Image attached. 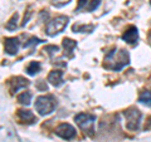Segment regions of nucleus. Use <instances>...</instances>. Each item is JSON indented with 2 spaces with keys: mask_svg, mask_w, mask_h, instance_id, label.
<instances>
[{
  "mask_svg": "<svg viewBox=\"0 0 151 142\" xmlns=\"http://www.w3.org/2000/svg\"><path fill=\"white\" fill-rule=\"evenodd\" d=\"M130 63L129 52L125 49H112L105 57V68L120 72Z\"/></svg>",
  "mask_w": 151,
  "mask_h": 142,
  "instance_id": "obj_1",
  "label": "nucleus"
},
{
  "mask_svg": "<svg viewBox=\"0 0 151 142\" xmlns=\"http://www.w3.org/2000/svg\"><path fill=\"white\" fill-rule=\"evenodd\" d=\"M57 102L53 96H40L35 99V110L40 116L50 115L55 110Z\"/></svg>",
  "mask_w": 151,
  "mask_h": 142,
  "instance_id": "obj_2",
  "label": "nucleus"
},
{
  "mask_svg": "<svg viewBox=\"0 0 151 142\" xmlns=\"http://www.w3.org/2000/svg\"><path fill=\"white\" fill-rule=\"evenodd\" d=\"M74 121L82 131L87 132L89 136H93L96 116L89 115V113H78L77 116H74Z\"/></svg>",
  "mask_w": 151,
  "mask_h": 142,
  "instance_id": "obj_3",
  "label": "nucleus"
},
{
  "mask_svg": "<svg viewBox=\"0 0 151 142\" xmlns=\"http://www.w3.org/2000/svg\"><path fill=\"white\" fill-rule=\"evenodd\" d=\"M124 116L126 118V128L129 131H137L140 128L142 115H141V112L137 108L135 107L129 108V110H126L124 112Z\"/></svg>",
  "mask_w": 151,
  "mask_h": 142,
  "instance_id": "obj_4",
  "label": "nucleus"
},
{
  "mask_svg": "<svg viewBox=\"0 0 151 142\" xmlns=\"http://www.w3.org/2000/svg\"><path fill=\"white\" fill-rule=\"evenodd\" d=\"M68 22L69 19L68 16H64V15H59L54 18L52 22H49L47 24V29H45V33L48 34L49 37H55L57 34L62 33L65 28L68 25Z\"/></svg>",
  "mask_w": 151,
  "mask_h": 142,
  "instance_id": "obj_5",
  "label": "nucleus"
},
{
  "mask_svg": "<svg viewBox=\"0 0 151 142\" xmlns=\"http://www.w3.org/2000/svg\"><path fill=\"white\" fill-rule=\"evenodd\" d=\"M55 135L59 136L60 138L69 141V140L74 138L76 135H77V132H76V128L72 125H69V123H60L55 128Z\"/></svg>",
  "mask_w": 151,
  "mask_h": 142,
  "instance_id": "obj_6",
  "label": "nucleus"
},
{
  "mask_svg": "<svg viewBox=\"0 0 151 142\" xmlns=\"http://www.w3.org/2000/svg\"><path fill=\"white\" fill-rule=\"evenodd\" d=\"M20 48V42L19 38H5L4 39V50L9 55H15Z\"/></svg>",
  "mask_w": 151,
  "mask_h": 142,
  "instance_id": "obj_7",
  "label": "nucleus"
},
{
  "mask_svg": "<svg viewBox=\"0 0 151 142\" xmlns=\"http://www.w3.org/2000/svg\"><path fill=\"white\" fill-rule=\"evenodd\" d=\"M122 40H125L129 44H136L139 40V30L137 28L131 25L127 28V30L122 34Z\"/></svg>",
  "mask_w": 151,
  "mask_h": 142,
  "instance_id": "obj_8",
  "label": "nucleus"
},
{
  "mask_svg": "<svg viewBox=\"0 0 151 142\" xmlns=\"http://www.w3.org/2000/svg\"><path fill=\"white\" fill-rule=\"evenodd\" d=\"M48 82L54 87H60L64 83L62 70H52L48 74Z\"/></svg>",
  "mask_w": 151,
  "mask_h": 142,
  "instance_id": "obj_9",
  "label": "nucleus"
},
{
  "mask_svg": "<svg viewBox=\"0 0 151 142\" xmlns=\"http://www.w3.org/2000/svg\"><path fill=\"white\" fill-rule=\"evenodd\" d=\"M9 83H10V91H12V93L18 92L19 89L25 88V87L29 86V80L25 79V78H23V77H15V78H13L12 82H9Z\"/></svg>",
  "mask_w": 151,
  "mask_h": 142,
  "instance_id": "obj_10",
  "label": "nucleus"
},
{
  "mask_svg": "<svg viewBox=\"0 0 151 142\" xmlns=\"http://www.w3.org/2000/svg\"><path fill=\"white\" fill-rule=\"evenodd\" d=\"M18 117L23 123H28V125H32L37 122V117L33 115V112L28 111V110H20L18 111Z\"/></svg>",
  "mask_w": 151,
  "mask_h": 142,
  "instance_id": "obj_11",
  "label": "nucleus"
},
{
  "mask_svg": "<svg viewBox=\"0 0 151 142\" xmlns=\"http://www.w3.org/2000/svg\"><path fill=\"white\" fill-rule=\"evenodd\" d=\"M62 44H63V48L65 50L64 53H67L69 57H72V52H73V49L76 48V47H77V42L69 39V38H64Z\"/></svg>",
  "mask_w": 151,
  "mask_h": 142,
  "instance_id": "obj_12",
  "label": "nucleus"
},
{
  "mask_svg": "<svg viewBox=\"0 0 151 142\" xmlns=\"http://www.w3.org/2000/svg\"><path fill=\"white\" fill-rule=\"evenodd\" d=\"M40 68H42V65L39 62H30L27 67V73L29 75H35L40 72Z\"/></svg>",
  "mask_w": 151,
  "mask_h": 142,
  "instance_id": "obj_13",
  "label": "nucleus"
},
{
  "mask_svg": "<svg viewBox=\"0 0 151 142\" xmlns=\"http://www.w3.org/2000/svg\"><path fill=\"white\" fill-rule=\"evenodd\" d=\"M32 97H33V94L30 92H23L20 93L18 96V102L19 103H22V105H25V106H29L30 105V102H32Z\"/></svg>",
  "mask_w": 151,
  "mask_h": 142,
  "instance_id": "obj_14",
  "label": "nucleus"
},
{
  "mask_svg": "<svg viewBox=\"0 0 151 142\" xmlns=\"http://www.w3.org/2000/svg\"><path fill=\"white\" fill-rule=\"evenodd\" d=\"M139 102L142 103V105H145V106H147V107H151V92L150 91H144L140 94Z\"/></svg>",
  "mask_w": 151,
  "mask_h": 142,
  "instance_id": "obj_15",
  "label": "nucleus"
},
{
  "mask_svg": "<svg viewBox=\"0 0 151 142\" xmlns=\"http://www.w3.org/2000/svg\"><path fill=\"white\" fill-rule=\"evenodd\" d=\"M93 30V25H84V24H76L73 25V32L76 33H91Z\"/></svg>",
  "mask_w": 151,
  "mask_h": 142,
  "instance_id": "obj_16",
  "label": "nucleus"
},
{
  "mask_svg": "<svg viewBox=\"0 0 151 142\" xmlns=\"http://www.w3.org/2000/svg\"><path fill=\"white\" fill-rule=\"evenodd\" d=\"M17 22H18V14L15 13L14 15L12 16V19L9 20L6 24H5V29H8V30H10V32H13V30H15L17 28H18V24H17Z\"/></svg>",
  "mask_w": 151,
  "mask_h": 142,
  "instance_id": "obj_17",
  "label": "nucleus"
},
{
  "mask_svg": "<svg viewBox=\"0 0 151 142\" xmlns=\"http://www.w3.org/2000/svg\"><path fill=\"white\" fill-rule=\"evenodd\" d=\"M44 40H42L39 39V38H35V37H32L29 38V40L27 42V43H24V48H29V47H33V45H37V44H40V43H43Z\"/></svg>",
  "mask_w": 151,
  "mask_h": 142,
  "instance_id": "obj_18",
  "label": "nucleus"
},
{
  "mask_svg": "<svg viewBox=\"0 0 151 142\" xmlns=\"http://www.w3.org/2000/svg\"><path fill=\"white\" fill-rule=\"evenodd\" d=\"M58 50H59V48L57 45H47L45 48H44V52H47V53H48L50 57L53 55L54 53H57Z\"/></svg>",
  "mask_w": 151,
  "mask_h": 142,
  "instance_id": "obj_19",
  "label": "nucleus"
},
{
  "mask_svg": "<svg viewBox=\"0 0 151 142\" xmlns=\"http://www.w3.org/2000/svg\"><path fill=\"white\" fill-rule=\"evenodd\" d=\"M69 1L70 0H52V4H53V6H55V8H62L64 5H67Z\"/></svg>",
  "mask_w": 151,
  "mask_h": 142,
  "instance_id": "obj_20",
  "label": "nucleus"
},
{
  "mask_svg": "<svg viewBox=\"0 0 151 142\" xmlns=\"http://www.w3.org/2000/svg\"><path fill=\"white\" fill-rule=\"evenodd\" d=\"M100 4H101V0H92L91 4L88 5L87 8V10L88 11H93V10H96V9L100 6Z\"/></svg>",
  "mask_w": 151,
  "mask_h": 142,
  "instance_id": "obj_21",
  "label": "nucleus"
},
{
  "mask_svg": "<svg viewBox=\"0 0 151 142\" xmlns=\"http://www.w3.org/2000/svg\"><path fill=\"white\" fill-rule=\"evenodd\" d=\"M43 83V80H39V82H38V84H37V88L38 89H40V91H47V89H48V87H47V84L44 83V84H42Z\"/></svg>",
  "mask_w": 151,
  "mask_h": 142,
  "instance_id": "obj_22",
  "label": "nucleus"
},
{
  "mask_svg": "<svg viewBox=\"0 0 151 142\" xmlns=\"http://www.w3.org/2000/svg\"><path fill=\"white\" fill-rule=\"evenodd\" d=\"M87 4V0H79V3H78V8H77V11H79L81 9L86 5Z\"/></svg>",
  "mask_w": 151,
  "mask_h": 142,
  "instance_id": "obj_23",
  "label": "nucleus"
},
{
  "mask_svg": "<svg viewBox=\"0 0 151 142\" xmlns=\"http://www.w3.org/2000/svg\"><path fill=\"white\" fill-rule=\"evenodd\" d=\"M149 43H150V45H151V32L149 33Z\"/></svg>",
  "mask_w": 151,
  "mask_h": 142,
  "instance_id": "obj_24",
  "label": "nucleus"
},
{
  "mask_svg": "<svg viewBox=\"0 0 151 142\" xmlns=\"http://www.w3.org/2000/svg\"><path fill=\"white\" fill-rule=\"evenodd\" d=\"M150 4H151V0H150Z\"/></svg>",
  "mask_w": 151,
  "mask_h": 142,
  "instance_id": "obj_25",
  "label": "nucleus"
}]
</instances>
